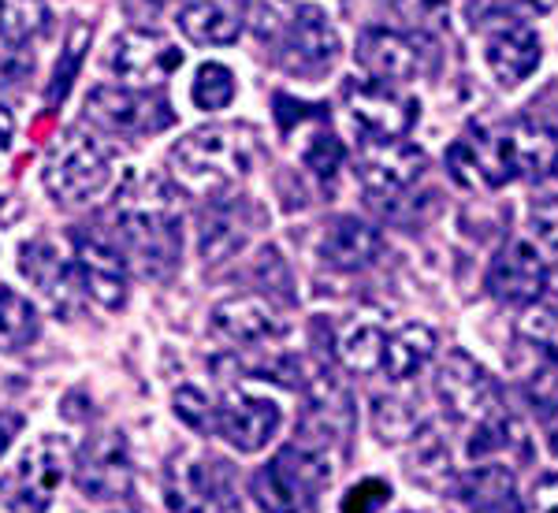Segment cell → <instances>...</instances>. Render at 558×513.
<instances>
[{
  "label": "cell",
  "instance_id": "obj_11",
  "mask_svg": "<svg viewBox=\"0 0 558 513\" xmlns=\"http://www.w3.org/2000/svg\"><path fill=\"white\" fill-rule=\"evenodd\" d=\"M183 68V49L160 30H123L112 41V71L123 83L160 86Z\"/></svg>",
  "mask_w": 558,
  "mask_h": 513
},
{
  "label": "cell",
  "instance_id": "obj_44",
  "mask_svg": "<svg viewBox=\"0 0 558 513\" xmlns=\"http://www.w3.org/2000/svg\"><path fill=\"white\" fill-rule=\"evenodd\" d=\"M157 4H172V0H157Z\"/></svg>",
  "mask_w": 558,
  "mask_h": 513
},
{
  "label": "cell",
  "instance_id": "obj_35",
  "mask_svg": "<svg viewBox=\"0 0 558 513\" xmlns=\"http://www.w3.org/2000/svg\"><path fill=\"white\" fill-rule=\"evenodd\" d=\"M294 8H299L294 0H254V8H250L254 30L260 38H279L287 30V23H291Z\"/></svg>",
  "mask_w": 558,
  "mask_h": 513
},
{
  "label": "cell",
  "instance_id": "obj_43",
  "mask_svg": "<svg viewBox=\"0 0 558 513\" xmlns=\"http://www.w3.org/2000/svg\"><path fill=\"white\" fill-rule=\"evenodd\" d=\"M547 447H551V454L558 457V417L547 425Z\"/></svg>",
  "mask_w": 558,
  "mask_h": 513
},
{
  "label": "cell",
  "instance_id": "obj_39",
  "mask_svg": "<svg viewBox=\"0 0 558 513\" xmlns=\"http://www.w3.org/2000/svg\"><path fill=\"white\" fill-rule=\"evenodd\" d=\"M395 8L413 23H432L447 12V0H395Z\"/></svg>",
  "mask_w": 558,
  "mask_h": 513
},
{
  "label": "cell",
  "instance_id": "obj_38",
  "mask_svg": "<svg viewBox=\"0 0 558 513\" xmlns=\"http://www.w3.org/2000/svg\"><path fill=\"white\" fill-rule=\"evenodd\" d=\"M525 513H558V469L536 476L525 499Z\"/></svg>",
  "mask_w": 558,
  "mask_h": 513
},
{
  "label": "cell",
  "instance_id": "obj_9",
  "mask_svg": "<svg viewBox=\"0 0 558 513\" xmlns=\"http://www.w3.org/2000/svg\"><path fill=\"white\" fill-rule=\"evenodd\" d=\"M86 120L112 134H153L172 123L165 97H149L142 89L97 86L86 97Z\"/></svg>",
  "mask_w": 558,
  "mask_h": 513
},
{
  "label": "cell",
  "instance_id": "obj_24",
  "mask_svg": "<svg viewBox=\"0 0 558 513\" xmlns=\"http://www.w3.org/2000/svg\"><path fill=\"white\" fill-rule=\"evenodd\" d=\"M38 309L31 298H23L15 286L0 283V346L4 350H23L38 339Z\"/></svg>",
  "mask_w": 558,
  "mask_h": 513
},
{
  "label": "cell",
  "instance_id": "obj_22",
  "mask_svg": "<svg viewBox=\"0 0 558 513\" xmlns=\"http://www.w3.org/2000/svg\"><path fill=\"white\" fill-rule=\"evenodd\" d=\"M246 246V220L239 216L235 201H216L213 212L202 220V235H197V249H202L205 265H220V260L235 257Z\"/></svg>",
  "mask_w": 558,
  "mask_h": 513
},
{
  "label": "cell",
  "instance_id": "obj_42",
  "mask_svg": "<svg viewBox=\"0 0 558 513\" xmlns=\"http://www.w3.org/2000/svg\"><path fill=\"white\" fill-rule=\"evenodd\" d=\"M507 4L518 8V12H525V15H547L558 0H507Z\"/></svg>",
  "mask_w": 558,
  "mask_h": 513
},
{
  "label": "cell",
  "instance_id": "obj_2",
  "mask_svg": "<svg viewBox=\"0 0 558 513\" xmlns=\"http://www.w3.org/2000/svg\"><path fill=\"white\" fill-rule=\"evenodd\" d=\"M183 220L175 212V201L157 179H146L142 191L123 194L116 209V235L120 254L131 257L146 276H168L179 265L183 249Z\"/></svg>",
  "mask_w": 558,
  "mask_h": 513
},
{
  "label": "cell",
  "instance_id": "obj_31",
  "mask_svg": "<svg viewBox=\"0 0 558 513\" xmlns=\"http://www.w3.org/2000/svg\"><path fill=\"white\" fill-rule=\"evenodd\" d=\"M191 101L202 112H220L235 101V75L223 64H202L191 83Z\"/></svg>",
  "mask_w": 558,
  "mask_h": 513
},
{
  "label": "cell",
  "instance_id": "obj_18",
  "mask_svg": "<svg viewBox=\"0 0 558 513\" xmlns=\"http://www.w3.org/2000/svg\"><path fill=\"white\" fill-rule=\"evenodd\" d=\"M518 480L507 465L484 462L447 488V513H518Z\"/></svg>",
  "mask_w": 558,
  "mask_h": 513
},
{
  "label": "cell",
  "instance_id": "obj_12",
  "mask_svg": "<svg viewBox=\"0 0 558 513\" xmlns=\"http://www.w3.org/2000/svg\"><path fill=\"white\" fill-rule=\"evenodd\" d=\"M357 179L365 191L395 197L410 191L425 171V152L407 138H387V142H362L357 152Z\"/></svg>",
  "mask_w": 558,
  "mask_h": 513
},
{
  "label": "cell",
  "instance_id": "obj_41",
  "mask_svg": "<svg viewBox=\"0 0 558 513\" xmlns=\"http://www.w3.org/2000/svg\"><path fill=\"white\" fill-rule=\"evenodd\" d=\"M12 138H15V115L8 105H0V152L12 149Z\"/></svg>",
  "mask_w": 558,
  "mask_h": 513
},
{
  "label": "cell",
  "instance_id": "obj_30",
  "mask_svg": "<svg viewBox=\"0 0 558 513\" xmlns=\"http://www.w3.org/2000/svg\"><path fill=\"white\" fill-rule=\"evenodd\" d=\"M373 428L384 443H402V439H413L421 428V413L413 402L402 399H376L373 402Z\"/></svg>",
  "mask_w": 558,
  "mask_h": 513
},
{
  "label": "cell",
  "instance_id": "obj_29",
  "mask_svg": "<svg viewBox=\"0 0 558 513\" xmlns=\"http://www.w3.org/2000/svg\"><path fill=\"white\" fill-rule=\"evenodd\" d=\"M89 38H94V30L83 26V23L71 30L64 52H60V60H57V71H52L49 86H45V105H49V108H57V105L68 101L71 86H75V78H78V68H83V57H86V49H89Z\"/></svg>",
  "mask_w": 558,
  "mask_h": 513
},
{
  "label": "cell",
  "instance_id": "obj_33",
  "mask_svg": "<svg viewBox=\"0 0 558 513\" xmlns=\"http://www.w3.org/2000/svg\"><path fill=\"white\" fill-rule=\"evenodd\" d=\"M343 157H347L343 142H339L331 131L313 134V138H310V146H305V152H302L305 168H310V171H317L320 179H331V175H336V168L343 164Z\"/></svg>",
  "mask_w": 558,
  "mask_h": 513
},
{
  "label": "cell",
  "instance_id": "obj_37",
  "mask_svg": "<svg viewBox=\"0 0 558 513\" xmlns=\"http://www.w3.org/2000/svg\"><path fill=\"white\" fill-rule=\"evenodd\" d=\"M529 228L547 249H558V194H539L529 201Z\"/></svg>",
  "mask_w": 558,
  "mask_h": 513
},
{
  "label": "cell",
  "instance_id": "obj_45",
  "mask_svg": "<svg viewBox=\"0 0 558 513\" xmlns=\"http://www.w3.org/2000/svg\"><path fill=\"white\" fill-rule=\"evenodd\" d=\"M402 513H407V510H402Z\"/></svg>",
  "mask_w": 558,
  "mask_h": 513
},
{
  "label": "cell",
  "instance_id": "obj_10",
  "mask_svg": "<svg viewBox=\"0 0 558 513\" xmlns=\"http://www.w3.org/2000/svg\"><path fill=\"white\" fill-rule=\"evenodd\" d=\"M279 425H283V410H279L268 394H254V391H246V387L228 391L220 406H216V431H220L239 454H257V450H265L268 439L279 431Z\"/></svg>",
  "mask_w": 558,
  "mask_h": 513
},
{
  "label": "cell",
  "instance_id": "obj_27",
  "mask_svg": "<svg viewBox=\"0 0 558 513\" xmlns=\"http://www.w3.org/2000/svg\"><path fill=\"white\" fill-rule=\"evenodd\" d=\"M525 454V428L518 425L514 417H507V413H495V417L481 420L470 439V457L473 462H484V457L492 454Z\"/></svg>",
  "mask_w": 558,
  "mask_h": 513
},
{
  "label": "cell",
  "instance_id": "obj_5",
  "mask_svg": "<svg viewBox=\"0 0 558 513\" xmlns=\"http://www.w3.org/2000/svg\"><path fill=\"white\" fill-rule=\"evenodd\" d=\"M331 480V465L310 447H283L272 462L254 476V499L268 513H299Z\"/></svg>",
  "mask_w": 558,
  "mask_h": 513
},
{
  "label": "cell",
  "instance_id": "obj_21",
  "mask_svg": "<svg viewBox=\"0 0 558 513\" xmlns=\"http://www.w3.org/2000/svg\"><path fill=\"white\" fill-rule=\"evenodd\" d=\"M432 354H436V331H432L428 323H402V328L384 342L380 368L387 372V380L407 383L432 362Z\"/></svg>",
  "mask_w": 558,
  "mask_h": 513
},
{
  "label": "cell",
  "instance_id": "obj_15",
  "mask_svg": "<svg viewBox=\"0 0 558 513\" xmlns=\"http://www.w3.org/2000/svg\"><path fill=\"white\" fill-rule=\"evenodd\" d=\"M357 64L376 83H410L425 71V52L413 34L387 30V26H373L362 30L357 38Z\"/></svg>",
  "mask_w": 558,
  "mask_h": 513
},
{
  "label": "cell",
  "instance_id": "obj_19",
  "mask_svg": "<svg viewBox=\"0 0 558 513\" xmlns=\"http://www.w3.org/2000/svg\"><path fill=\"white\" fill-rule=\"evenodd\" d=\"M75 283L83 286L86 298H94L105 309H120L128 302V260L116 246L101 239H78L75 242Z\"/></svg>",
  "mask_w": 558,
  "mask_h": 513
},
{
  "label": "cell",
  "instance_id": "obj_13",
  "mask_svg": "<svg viewBox=\"0 0 558 513\" xmlns=\"http://www.w3.org/2000/svg\"><path fill=\"white\" fill-rule=\"evenodd\" d=\"M134 469H131V450L120 431H105L86 447V454L75 465V484L86 499L112 502L131 491Z\"/></svg>",
  "mask_w": 558,
  "mask_h": 513
},
{
  "label": "cell",
  "instance_id": "obj_17",
  "mask_svg": "<svg viewBox=\"0 0 558 513\" xmlns=\"http://www.w3.org/2000/svg\"><path fill=\"white\" fill-rule=\"evenodd\" d=\"M209 331L228 346H265L287 331L283 317L254 294H239V298L216 302L209 313Z\"/></svg>",
  "mask_w": 558,
  "mask_h": 513
},
{
  "label": "cell",
  "instance_id": "obj_34",
  "mask_svg": "<svg viewBox=\"0 0 558 513\" xmlns=\"http://www.w3.org/2000/svg\"><path fill=\"white\" fill-rule=\"evenodd\" d=\"M172 402H175V417L183 420L186 428H194V431L216 428V410L209 406V399H205L197 387H179Z\"/></svg>",
  "mask_w": 558,
  "mask_h": 513
},
{
  "label": "cell",
  "instance_id": "obj_8",
  "mask_svg": "<svg viewBox=\"0 0 558 513\" xmlns=\"http://www.w3.org/2000/svg\"><path fill=\"white\" fill-rule=\"evenodd\" d=\"M279 60L291 75H324L339 60V34L328 23V15L317 4H299L287 23V30L279 34Z\"/></svg>",
  "mask_w": 558,
  "mask_h": 513
},
{
  "label": "cell",
  "instance_id": "obj_32",
  "mask_svg": "<svg viewBox=\"0 0 558 513\" xmlns=\"http://www.w3.org/2000/svg\"><path fill=\"white\" fill-rule=\"evenodd\" d=\"M20 268L26 279H34V283L41 286V291H57V283L64 279V265H60L57 249L49 246V242H23L20 249Z\"/></svg>",
  "mask_w": 558,
  "mask_h": 513
},
{
  "label": "cell",
  "instance_id": "obj_7",
  "mask_svg": "<svg viewBox=\"0 0 558 513\" xmlns=\"http://www.w3.org/2000/svg\"><path fill=\"white\" fill-rule=\"evenodd\" d=\"M436 394L444 410L454 420H488L499 413V387L488 376V368L473 362L465 350H451L436 368Z\"/></svg>",
  "mask_w": 558,
  "mask_h": 513
},
{
  "label": "cell",
  "instance_id": "obj_40",
  "mask_svg": "<svg viewBox=\"0 0 558 513\" xmlns=\"http://www.w3.org/2000/svg\"><path fill=\"white\" fill-rule=\"evenodd\" d=\"M20 425H23L20 413H0V454L8 450V443H12V436L20 431Z\"/></svg>",
  "mask_w": 558,
  "mask_h": 513
},
{
  "label": "cell",
  "instance_id": "obj_23",
  "mask_svg": "<svg viewBox=\"0 0 558 513\" xmlns=\"http://www.w3.org/2000/svg\"><path fill=\"white\" fill-rule=\"evenodd\" d=\"M179 30L194 45H231L239 41L242 23L235 12H228L216 0H194L179 12Z\"/></svg>",
  "mask_w": 558,
  "mask_h": 513
},
{
  "label": "cell",
  "instance_id": "obj_28",
  "mask_svg": "<svg viewBox=\"0 0 558 513\" xmlns=\"http://www.w3.org/2000/svg\"><path fill=\"white\" fill-rule=\"evenodd\" d=\"M407 469L410 480L421 484V488H447V480H451V450H447V443L436 431H425V436H417V450L410 454Z\"/></svg>",
  "mask_w": 558,
  "mask_h": 513
},
{
  "label": "cell",
  "instance_id": "obj_1",
  "mask_svg": "<svg viewBox=\"0 0 558 513\" xmlns=\"http://www.w3.org/2000/svg\"><path fill=\"white\" fill-rule=\"evenodd\" d=\"M254 168V138L242 127H202L168 149V175L183 194L220 201Z\"/></svg>",
  "mask_w": 558,
  "mask_h": 513
},
{
  "label": "cell",
  "instance_id": "obj_14",
  "mask_svg": "<svg viewBox=\"0 0 558 513\" xmlns=\"http://www.w3.org/2000/svg\"><path fill=\"white\" fill-rule=\"evenodd\" d=\"M484 286L502 305H536L539 294L547 291V268L529 242L514 239L492 257Z\"/></svg>",
  "mask_w": 558,
  "mask_h": 513
},
{
  "label": "cell",
  "instance_id": "obj_3",
  "mask_svg": "<svg viewBox=\"0 0 558 513\" xmlns=\"http://www.w3.org/2000/svg\"><path fill=\"white\" fill-rule=\"evenodd\" d=\"M41 183L57 205L78 209V205H89L101 194H108V186L116 183V168L94 134L68 131L60 134L57 146L45 157Z\"/></svg>",
  "mask_w": 558,
  "mask_h": 513
},
{
  "label": "cell",
  "instance_id": "obj_4",
  "mask_svg": "<svg viewBox=\"0 0 558 513\" xmlns=\"http://www.w3.org/2000/svg\"><path fill=\"white\" fill-rule=\"evenodd\" d=\"M71 465L64 436H38L20 450L8 469H0V513H45L60 491Z\"/></svg>",
  "mask_w": 558,
  "mask_h": 513
},
{
  "label": "cell",
  "instance_id": "obj_20",
  "mask_svg": "<svg viewBox=\"0 0 558 513\" xmlns=\"http://www.w3.org/2000/svg\"><path fill=\"white\" fill-rule=\"evenodd\" d=\"M384 254V239L357 216H339L320 235V260L336 272H362Z\"/></svg>",
  "mask_w": 558,
  "mask_h": 513
},
{
  "label": "cell",
  "instance_id": "obj_36",
  "mask_svg": "<svg viewBox=\"0 0 558 513\" xmlns=\"http://www.w3.org/2000/svg\"><path fill=\"white\" fill-rule=\"evenodd\" d=\"M387 499H391V484L387 480H376V476H368V480L354 484L343 502H339V510L343 513H376L387 506Z\"/></svg>",
  "mask_w": 558,
  "mask_h": 513
},
{
  "label": "cell",
  "instance_id": "obj_26",
  "mask_svg": "<svg viewBox=\"0 0 558 513\" xmlns=\"http://www.w3.org/2000/svg\"><path fill=\"white\" fill-rule=\"evenodd\" d=\"M49 30V4L45 0H0V41L26 45Z\"/></svg>",
  "mask_w": 558,
  "mask_h": 513
},
{
  "label": "cell",
  "instance_id": "obj_16",
  "mask_svg": "<svg viewBox=\"0 0 558 513\" xmlns=\"http://www.w3.org/2000/svg\"><path fill=\"white\" fill-rule=\"evenodd\" d=\"M539 38L521 20H495L484 26V60L502 86H521L539 68Z\"/></svg>",
  "mask_w": 558,
  "mask_h": 513
},
{
  "label": "cell",
  "instance_id": "obj_6",
  "mask_svg": "<svg viewBox=\"0 0 558 513\" xmlns=\"http://www.w3.org/2000/svg\"><path fill=\"white\" fill-rule=\"evenodd\" d=\"M347 115L354 123V131L362 134V142H387V138H407V131L417 123L421 105L413 97L399 94L391 83H350L347 94Z\"/></svg>",
  "mask_w": 558,
  "mask_h": 513
},
{
  "label": "cell",
  "instance_id": "obj_25",
  "mask_svg": "<svg viewBox=\"0 0 558 513\" xmlns=\"http://www.w3.org/2000/svg\"><path fill=\"white\" fill-rule=\"evenodd\" d=\"M384 342H387V335H384L380 323H350L336 342V354L350 372L365 376L384 365Z\"/></svg>",
  "mask_w": 558,
  "mask_h": 513
}]
</instances>
